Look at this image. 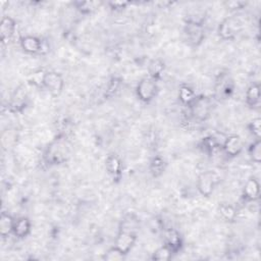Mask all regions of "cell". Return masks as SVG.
I'll return each mask as SVG.
<instances>
[{
    "instance_id": "obj_1",
    "label": "cell",
    "mask_w": 261,
    "mask_h": 261,
    "mask_svg": "<svg viewBox=\"0 0 261 261\" xmlns=\"http://www.w3.org/2000/svg\"><path fill=\"white\" fill-rule=\"evenodd\" d=\"M71 150L70 142L64 137H58L48 145L44 157L48 164H61L70 158Z\"/></svg>"
},
{
    "instance_id": "obj_2",
    "label": "cell",
    "mask_w": 261,
    "mask_h": 261,
    "mask_svg": "<svg viewBox=\"0 0 261 261\" xmlns=\"http://www.w3.org/2000/svg\"><path fill=\"white\" fill-rule=\"evenodd\" d=\"M212 100L206 96H196L195 100L189 105L190 116L196 121L206 120L212 111Z\"/></svg>"
},
{
    "instance_id": "obj_3",
    "label": "cell",
    "mask_w": 261,
    "mask_h": 261,
    "mask_svg": "<svg viewBox=\"0 0 261 261\" xmlns=\"http://www.w3.org/2000/svg\"><path fill=\"white\" fill-rule=\"evenodd\" d=\"M243 30V22L240 18L233 16L225 19L219 26V35L223 40L235 39Z\"/></svg>"
},
{
    "instance_id": "obj_4",
    "label": "cell",
    "mask_w": 261,
    "mask_h": 261,
    "mask_svg": "<svg viewBox=\"0 0 261 261\" xmlns=\"http://www.w3.org/2000/svg\"><path fill=\"white\" fill-rule=\"evenodd\" d=\"M220 181V177L215 171L207 170L200 173L197 181V188L199 193L204 197H209L213 191L215 186Z\"/></svg>"
},
{
    "instance_id": "obj_5",
    "label": "cell",
    "mask_w": 261,
    "mask_h": 261,
    "mask_svg": "<svg viewBox=\"0 0 261 261\" xmlns=\"http://www.w3.org/2000/svg\"><path fill=\"white\" fill-rule=\"evenodd\" d=\"M42 86L46 88V90L54 97H57L61 94L63 87H64V81L60 74L56 72H45L44 76H43Z\"/></svg>"
},
{
    "instance_id": "obj_6",
    "label": "cell",
    "mask_w": 261,
    "mask_h": 261,
    "mask_svg": "<svg viewBox=\"0 0 261 261\" xmlns=\"http://www.w3.org/2000/svg\"><path fill=\"white\" fill-rule=\"evenodd\" d=\"M137 95L138 98L143 102H150L157 93V84L156 81L150 77L142 79L137 86Z\"/></svg>"
},
{
    "instance_id": "obj_7",
    "label": "cell",
    "mask_w": 261,
    "mask_h": 261,
    "mask_svg": "<svg viewBox=\"0 0 261 261\" xmlns=\"http://www.w3.org/2000/svg\"><path fill=\"white\" fill-rule=\"evenodd\" d=\"M184 34L186 36V40L192 46H199L205 37L203 25L189 21H187L185 25Z\"/></svg>"
},
{
    "instance_id": "obj_8",
    "label": "cell",
    "mask_w": 261,
    "mask_h": 261,
    "mask_svg": "<svg viewBox=\"0 0 261 261\" xmlns=\"http://www.w3.org/2000/svg\"><path fill=\"white\" fill-rule=\"evenodd\" d=\"M137 241V235L135 232L119 230V233L115 239V247L121 251L124 255H126L132 248L134 247Z\"/></svg>"
},
{
    "instance_id": "obj_9",
    "label": "cell",
    "mask_w": 261,
    "mask_h": 261,
    "mask_svg": "<svg viewBox=\"0 0 261 261\" xmlns=\"http://www.w3.org/2000/svg\"><path fill=\"white\" fill-rule=\"evenodd\" d=\"M28 100H29V93L26 87L20 86L18 89H16V91L14 92L12 98H11V102H10V108L12 111L14 112H22L27 104H28Z\"/></svg>"
},
{
    "instance_id": "obj_10",
    "label": "cell",
    "mask_w": 261,
    "mask_h": 261,
    "mask_svg": "<svg viewBox=\"0 0 261 261\" xmlns=\"http://www.w3.org/2000/svg\"><path fill=\"white\" fill-rule=\"evenodd\" d=\"M234 92V82L228 75H221L215 85V93L220 99L229 98Z\"/></svg>"
},
{
    "instance_id": "obj_11",
    "label": "cell",
    "mask_w": 261,
    "mask_h": 261,
    "mask_svg": "<svg viewBox=\"0 0 261 261\" xmlns=\"http://www.w3.org/2000/svg\"><path fill=\"white\" fill-rule=\"evenodd\" d=\"M244 148L243 140L238 135H231L227 137L223 143V149L230 157L238 156Z\"/></svg>"
},
{
    "instance_id": "obj_12",
    "label": "cell",
    "mask_w": 261,
    "mask_h": 261,
    "mask_svg": "<svg viewBox=\"0 0 261 261\" xmlns=\"http://www.w3.org/2000/svg\"><path fill=\"white\" fill-rule=\"evenodd\" d=\"M16 29H17V24L13 18L11 17L3 18L2 24H0V40H2L4 44L14 37L16 33Z\"/></svg>"
},
{
    "instance_id": "obj_13",
    "label": "cell",
    "mask_w": 261,
    "mask_h": 261,
    "mask_svg": "<svg viewBox=\"0 0 261 261\" xmlns=\"http://www.w3.org/2000/svg\"><path fill=\"white\" fill-rule=\"evenodd\" d=\"M165 245L173 252H179L183 247V239L180 233L173 229H168L164 231Z\"/></svg>"
},
{
    "instance_id": "obj_14",
    "label": "cell",
    "mask_w": 261,
    "mask_h": 261,
    "mask_svg": "<svg viewBox=\"0 0 261 261\" xmlns=\"http://www.w3.org/2000/svg\"><path fill=\"white\" fill-rule=\"evenodd\" d=\"M21 47L30 54L39 53L42 49V41L35 36H25L21 39Z\"/></svg>"
},
{
    "instance_id": "obj_15",
    "label": "cell",
    "mask_w": 261,
    "mask_h": 261,
    "mask_svg": "<svg viewBox=\"0 0 261 261\" xmlns=\"http://www.w3.org/2000/svg\"><path fill=\"white\" fill-rule=\"evenodd\" d=\"M243 194H244V198L250 202H254L259 199L260 187H259L258 181L255 178H250L246 182L244 186Z\"/></svg>"
},
{
    "instance_id": "obj_16",
    "label": "cell",
    "mask_w": 261,
    "mask_h": 261,
    "mask_svg": "<svg viewBox=\"0 0 261 261\" xmlns=\"http://www.w3.org/2000/svg\"><path fill=\"white\" fill-rule=\"evenodd\" d=\"M105 166L108 173L113 179L117 180L120 178L121 171H122V163H121V160L116 155H113V154L108 155L105 161Z\"/></svg>"
},
{
    "instance_id": "obj_17",
    "label": "cell",
    "mask_w": 261,
    "mask_h": 261,
    "mask_svg": "<svg viewBox=\"0 0 261 261\" xmlns=\"http://www.w3.org/2000/svg\"><path fill=\"white\" fill-rule=\"evenodd\" d=\"M31 229H32V225L30 220L27 219V217H20V219L15 221L13 234L17 238L23 239L29 236V234L31 233Z\"/></svg>"
},
{
    "instance_id": "obj_18",
    "label": "cell",
    "mask_w": 261,
    "mask_h": 261,
    "mask_svg": "<svg viewBox=\"0 0 261 261\" xmlns=\"http://www.w3.org/2000/svg\"><path fill=\"white\" fill-rule=\"evenodd\" d=\"M15 221L16 220L13 219L11 214L6 212L2 213V216H0V235L4 238L13 234Z\"/></svg>"
},
{
    "instance_id": "obj_19",
    "label": "cell",
    "mask_w": 261,
    "mask_h": 261,
    "mask_svg": "<svg viewBox=\"0 0 261 261\" xmlns=\"http://www.w3.org/2000/svg\"><path fill=\"white\" fill-rule=\"evenodd\" d=\"M260 102V86L258 84L251 85L246 92V103L250 107H255Z\"/></svg>"
},
{
    "instance_id": "obj_20",
    "label": "cell",
    "mask_w": 261,
    "mask_h": 261,
    "mask_svg": "<svg viewBox=\"0 0 261 261\" xmlns=\"http://www.w3.org/2000/svg\"><path fill=\"white\" fill-rule=\"evenodd\" d=\"M200 147L203 150V152L207 154H213L215 150L220 148V143L215 137L209 136V137L203 138V140L200 143Z\"/></svg>"
},
{
    "instance_id": "obj_21",
    "label": "cell",
    "mask_w": 261,
    "mask_h": 261,
    "mask_svg": "<svg viewBox=\"0 0 261 261\" xmlns=\"http://www.w3.org/2000/svg\"><path fill=\"white\" fill-rule=\"evenodd\" d=\"M179 98L183 104L189 106L195 100L196 94L189 86H182L179 91Z\"/></svg>"
},
{
    "instance_id": "obj_22",
    "label": "cell",
    "mask_w": 261,
    "mask_h": 261,
    "mask_svg": "<svg viewBox=\"0 0 261 261\" xmlns=\"http://www.w3.org/2000/svg\"><path fill=\"white\" fill-rule=\"evenodd\" d=\"M164 72V62L161 61L160 59H154L150 62L148 67V73L149 77L153 80L159 79Z\"/></svg>"
},
{
    "instance_id": "obj_23",
    "label": "cell",
    "mask_w": 261,
    "mask_h": 261,
    "mask_svg": "<svg viewBox=\"0 0 261 261\" xmlns=\"http://www.w3.org/2000/svg\"><path fill=\"white\" fill-rule=\"evenodd\" d=\"M220 213L223 216V219L227 222H234L237 217V210L234 206L227 204V203H223L220 205Z\"/></svg>"
},
{
    "instance_id": "obj_24",
    "label": "cell",
    "mask_w": 261,
    "mask_h": 261,
    "mask_svg": "<svg viewBox=\"0 0 261 261\" xmlns=\"http://www.w3.org/2000/svg\"><path fill=\"white\" fill-rule=\"evenodd\" d=\"M165 161L162 157L160 156H155L150 163V171L154 177H159L161 176L164 169H165Z\"/></svg>"
},
{
    "instance_id": "obj_25",
    "label": "cell",
    "mask_w": 261,
    "mask_h": 261,
    "mask_svg": "<svg viewBox=\"0 0 261 261\" xmlns=\"http://www.w3.org/2000/svg\"><path fill=\"white\" fill-rule=\"evenodd\" d=\"M75 7L80 13L84 15H89L98 9L99 4L93 2H77L75 3Z\"/></svg>"
},
{
    "instance_id": "obj_26",
    "label": "cell",
    "mask_w": 261,
    "mask_h": 261,
    "mask_svg": "<svg viewBox=\"0 0 261 261\" xmlns=\"http://www.w3.org/2000/svg\"><path fill=\"white\" fill-rule=\"evenodd\" d=\"M173 252L166 246H162L158 248L152 255V259L156 261H167L172 257Z\"/></svg>"
},
{
    "instance_id": "obj_27",
    "label": "cell",
    "mask_w": 261,
    "mask_h": 261,
    "mask_svg": "<svg viewBox=\"0 0 261 261\" xmlns=\"http://www.w3.org/2000/svg\"><path fill=\"white\" fill-rule=\"evenodd\" d=\"M249 155L254 162L260 163V161H261V141H260V139H256V141L253 144H251V146L249 148Z\"/></svg>"
},
{
    "instance_id": "obj_28",
    "label": "cell",
    "mask_w": 261,
    "mask_h": 261,
    "mask_svg": "<svg viewBox=\"0 0 261 261\" xmlns=\"http://www.w3.org/2000/svg\"><path fill=\"white\" fill-rule=\"evenodd\" d=\"M105 260L107 261H118V260H122L124 258V254L119 251L115 246L113 248H110L104 255L103 257Z\"/></svg>"
},
{
    "instance_id": "obj_29",
    "label": "cell",
    "mask_w": 261,
    "mask_h": 261,
    "mask_svg": "<svg viewBox=\"0 0 261 261\" xmlns=\"http://www.w3.org/2000/svg\"><path fill=\"white\" fill-rule=\"evenodd\" d=\"M260 126H261V119H260V117L254 118L248 124V128L250 130V133L254 137H256V139H260Z\"/></svg>"
},
{
    "instance_id": "obj_30",
    "label": "cell",
    "mask_w": 261,
    "mask_h": 261,
    "mask_svg": "<svg viewBox=\"0 0 261 261\" xmlns=\"http://www.w3.org/2000/svg\"><path fill=\"white\" fill-rule=\"evenodd\" d=\"M119 84H120L119 80L116 79V78H113V79L109 82V84H108V87H107V89H106V95H107V96L113 95V94L117 91L118 87H119Z\"/></svg>"
},
{
    "instance_id": "obj_31",
    "label": "cell",
    "mask_w": 261,
    "mask_h": 261,
    "mask_svg": "<svg viewBox=\"0 0 261 261\" xmlns=\"http://www.w3.org/2000/svg\"><path fill=\"white\" fill-rule=\"evenodd\" d=\"M226 6L229 9H232V10H240V9H243L244 7H246V3H243V2H229V3L226 4Z\"/></svg>"
},
{
    "instance_id": "obj_32",
    "label": "cell",
    "mask_w": 261,
    "mask_h": 261,
    "mask_svg": "<svg viewBox=\"0 0 261 261\" xmlns=\"http://www.w3.org/2000/svg\"><path fill=\"white\" fill-rule=\"evenodd\" d=\"M128 4L127 3H110L109 6L112 10H115V11H120V10H123Z\"/></svg>"
}]
</instances>
